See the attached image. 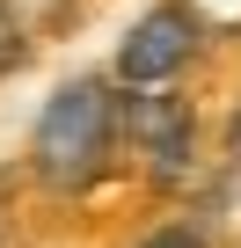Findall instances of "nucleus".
I'll list each match as a JSON object with an SVG mask.
<instances>
[{"instance_id":"f257e3e1","label":"nucleus","mask_w":241,"mask_h":248,"mask_svg":"<svg viewBox=\"0 0 241 248\" xmlns=\"http://www.w3.org/2000/svg\"><path fill=\"white\" fill-rule=\"evenodd\" d=\"M15 175L51 204H88L110 183H132L125 175V88L110 80V66L66 73L37 102Z\"/></svg>"},{"instance_id":"f03ea898","label":"nucleus","mask_w":241,"mask_h":248,"mask_svg":"<svg viewBox=\"0 0 241 248\" xmlns=\"http://www.w3.org/2000/svg\"><path fill=\"white\" fill-rule=\"evenodd\" d=\"M125 175L154 197V204H190L212 175L205 161V109L190 88H154V95H125Z\"/></svg>"},{"instance_id":"7ed1b4c3","label":"nucleus","mask_w":241,"mask_h":248,"mask_svg":"<svg viewBox=\"0 0 241 248\" xmlns=\"http://www.w3.org/2000/svg\"><path fill=\"white\" fill-rule=\"evenodd\" d=\"M212 37L190 22L183 0H146V8L117 30L110 44V80L125 95H154V88H190L197 66H205Z\"/></svg>"},{"instance_id":"20e7f679","label":"nucleus","mask_w":241,"mask_h":248,"mask_svg":"<svg viewBox=\"0 0 241 248\" xmlns=\"http://www.w3.org/2000/svg\"><path fill=\"white\" fill-rule=\"evenodd\" d=\"M8 8V22L44 51V44H66L73 30H80V15H88V0H0Z\"/></svg>"},{"instance_id":"39448f33","label":"nucleus","mask_w":241,"mask_h":248,"mask_svg":"<svg viewBox=\"0 0 241 248\" xmlns=\"http://www.w3.org/2000/svg\"><path fill=\"white\" fill-rule=\"evenodd\" d=\"M125 248H226V241H219V233H212V226H205L197 212H183V204H176V212L146 219V226H139V233H132Z\"/></svg>"},{"instance_id":"423d86ee","label":"nucleus","mask_w":241,"mask_h":248,"mask_svg":"<svg viewBox=\"0 0 241 248\" xmlns=\"http://www.w3.org/2000/svg\"><path fill=\"white\" fill-rule=\"evenodd\" d=\"M190 8V22L212 37V44H234L241 37V0H183Z\"/></svg>"},{"instance_id":"0eeeda50","label":"nucleus","mask_w":241,"mask_h":248,"mask_svg":"<svg viewBox=\"0 0 241 248\" xmlns=\"http://www.w3.org/2000/svg\"><path fill=\"white\" fill-rule=\"evenodd\" d=\"M30 59H37V44L8 22V8H0V88H8L15 73H30Z\"/></svg>"},{"instance_id":"6e6552de","label":"nucleus","mask_w":241,"mask_h":248,"mask_svg":"<svg viewBox=\"0 0 241 248\" xmlns=\"http://www.w3.org/2000/svg\"><path fill=\"white\" fill-rule=\"evenodd\" d=\"M219 161H234V168H241V102L219 117Z\"/></svg>"},{"instance_id":"1a4fd4ad","label":"nucleus","mask_w":241,"mask_h":248,"mask_svg":"<svg viewBox=\"0 0 241 248\" xmlns=\"http://www.w3.org/2000/svg\"><path fill=\"white\" fill-rule=\"evenodd\" d=\"M0 248H15V219H8V183H0Z\"/></svg>"}]
</instances>
